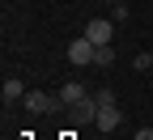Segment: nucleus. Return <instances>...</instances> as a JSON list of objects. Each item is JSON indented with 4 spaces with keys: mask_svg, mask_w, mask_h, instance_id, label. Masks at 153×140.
<instances>
[{
    "mask_svg": "<svg viewBox=\"0 0 153 140\" xmlns=\"http://www.w3.org/2000/svg\"><path fill=\"white\" fill-rule=\"evenodd\" d=\"M22 98H26V85L17 81V76H9L4 81V102H22Z\"/></svg>",
    "mask_w": 153,
    "mask_h": 140,
    "instance_id": "7",
    "label": "nucleus"
},
{
    "mask_svg": "<svg viewBox=\"0 0 153 140\" xmlns=\"http://www.w3.org/2000/svg\"><path fill=\"white\" fill-rule=\"evenodd\" d=\"M68 110H72V123H76V127H81V123H94V119H98V98L89 93L85 102H76V106H68Z\"/></svg>",
    "mask_w": 153,
    "mask_h": 140,
    "instance_id": "5",
    "label": "nucleus"
},
{
    "mask_svg": "<svg viewBox=\"0 0 153 140\" xmlns=\"http://www.w3.org/2000/svg\"><path fill=\"white\" fill-rule=\"evenodd\" d=\"M123 123V110H119V102H106V106H98V119H94V127H98V132H115V127H119Z\"/></svg>",
    "mask_w": 153,
    "mask_h": 140,
    "instance_id": "4",
    "label": "nucleus"
},
{
    "mask_svg": "<svg viewBox=\"0 0 153 140\" xmlns=\"http://www.w3.org/2000/svg\"><path fill=\"white\" fill-rule=\"evenodd\" d=\"M22 106L30 110V115H55L64 102H60V93H43V89H26V98H22Z\"/></svg>",
    "mask_w": 153,
    "mask_h": 140,
    "instance_id": "1",
    "label": "nucleus"
},
{
    "mask_svg": "<svg viewBox=\"0 0 153 140\" xmlns=\"http://www.w3.org/2000/svg\"><path fill=\"white\" fill-rule=\"evenodd\" d=\"M106 64H115V47H111V43L94 51V68H106Z\"/></svg>",
    "mask_w": 153,
    "mask_h": 140,
    "instance_id": "8",
    "label": "nucleus"
},
{
    "mask_svg": "<svg viewBox=\"0 0 153 140\" xmlns=\"http://www.w3.org/2000/svg\"><path fill=\"white\" fill-rule=\"evenodd\" d=\"M128 4H132V0H128Z\"/></svg>",
    "mask_w": 153,
    "mask_h": 140,
    "instance_id": "11",
    "label": "nucleus"
},
{
    "mask_svg": "<svg viewBox=\"0 0 153 140\" xmlns=\"http://www.w3.org/2000/svg\"><path fill=\"white\" fill-rule=\"evenodd\" d=\"M111 34H115V21H111V17H94V21L85 26V38H89L94 47H106Z\"/></svg>",
    "mask_w": 153,
    "mask_h": 140,
    "instance_id": "3",
    "label": "nucleus"
},
{
    "mask_svg": "<svg viewBox=\"0 0 153 140\" xmlns=\"http://www.w3.org/2000/svg\"><path fill=\"white\" fill-rule=\"evenodd\" d=\"M94 51H98V47H94V43H89L85 34H81V38H72V43H68V59H72L76 68H89V64H94Z\"/></svg>",
    "mask_w": 153,
    "mask_h": 140,
    "instance_id": "2",
    "label": "nucleus"
},
{
    "mask_svg": "<svg viewBox=\"0 0 153 140\" xmlns=\"http://www.w3.org/2000/svg\"><path fill=\"white\" fill-rule=\"evenodd\" d=\"M132 68H136V72H149L153 68V51H140L136 59H132Z\"/></svg>",
    "mask_w": 153,
    "mask_h": 140,
    "instance_id": "10",
    "label": "nucleus"
},
{
    "mask_svg": "<svg viewBox=\"0 0 153 140\" xmlns=\"http://www.w3.org/2000/svg\"><path fill=\"white\" fill-rule=\"evenodd\" d=\"M128 13H132L128 0H115V4H111V21H128Z\"/></svg>",
    "mask_w": 153,
    "mask_h": 140,
    "instance_id": "9",
    "label": "nucleus"
},
{
    "mask_svg": "<svg viewBox=\"0 0 153 140\" xmlns=\"http://www.w3.org/2000/svg\"><path fill=\"white\" fill-rule=\"evenodd\" d=\"M85 98H89V89H85L81 81H64V85H60V102H64V106H76V102H85Z\"/></svg>",
    "mask_w": 153,
    "mask_h": 140,
    "instance_id": "6",
    "label": "nucleus"
}]
</instances>
